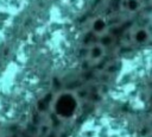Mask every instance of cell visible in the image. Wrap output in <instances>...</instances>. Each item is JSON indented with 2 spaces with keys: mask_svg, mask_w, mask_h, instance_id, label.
Masks as SVG:
<instances>
[{
  "mask_svg": "<svg viewBox=\"0 0 152 137\" xmlns=\"http://www.w3.org/2000/svg\"><path fill=\"white\" fill-rule=\"evenodd\" d=\"M104 27H106V24H104V21H103L102 19H97V20L94 23V29H95L97 32H102V31L104 30Z\"/></svg>",
  "mask_w": 152,
  "mask_h": 137,
  "instance_id": "3",
  "label": "cell"
},
{
  "mask_svg": "<svg viewBox=\"0 0 152 137\" xmlns=\"http://www.w3.org/2000/svg\"><path fill=\"white\" fill-rule=\"evenodd\" d=\"M102 55H103V49L100 45H96V46L91 48V50H90V58L99 60V58H101Z\"/></svg>",
  "mask_w": 152,
  "mask_h": 137,
  "instance_id": "2",
  "label": "cell"
},
{
  "mask_svg": "<svg viewBox=\"0 0 152 137\" xmlns=\"http://www.w3.org/2000/svg\"><path fill=\"white\" fill-rule=\"evenodd\" d=\"M77 107H78L77 99L70 93L59 94L56 98L55 105H53L55 113L63 119H69L74 117V114L77 111Z\"/></svg>",
  "mask_w": 152,
  "mask_h": 137,
  "instance_id": "1",
  "label": "cell"
}]
</instances>
